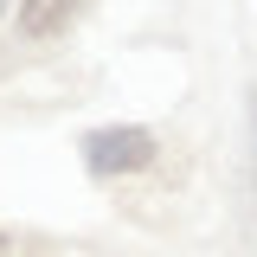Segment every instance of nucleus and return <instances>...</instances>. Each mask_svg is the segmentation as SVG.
Instances as JSON below:
<instances>
[{
    "mask_svg": "<svg viewBox=\"0 0 257 257\" xmlns=\"http://www.w3.org/2000/svg\"><path fill=\"white\" fill-rule=\"evenodd\" d=\"M84 161H90V174H142L155 161V135L148 128H96V135H84Z\"/></svg>",
    "mask_w": 257,
    "mask_h": 257,
    "instance_id": "nucleus-1",
    "label": "nucleus"
},
{
    "mask_svg": "<svg viewBox=\"0 0 257 257\" xmlns=\"http://www.w3.org/2000/svg\"><path fill=\"white\" fill-rule=\"evenodd\" d=\"M77 7L84 0H20V32L26 39H52V32H64L77 20Z\"/></svg>",
    "mask_w": 257,
    "mask_h": 257,
    "instance_id": "nucleus-2",
    "label": "nucleus"
},
{
    "mask_svg": "<svg viewBox=\"0 0 257 257\" xmlns=\"http://www.w3.org/2000/svg\"><path fill=\"white\" fill-rule=\"evenodd\" d=\"M251 206H257V90H251Z\"/></svg>",
    "mask_w": 257,
    "mask_h": 257,
    "instance_id": "nucleus-3",
    "label": "nucleus"
},
{
    "mask_svg": "<svg viewBox=\"0 0 257 257\" xmlns=\"http://www.w3.org/2000/svg\"><path fill=\"white\" fill-rule=\"evenodd\" d=\"M0 257H26V244H20V238H7V231H0Z\"/></svg>",
    "mask_w": 257,
    "mask_h": 257,
    "instance_id": "nucleus-4",
    "label": "nucleus"
},
{
    "mask_svg": "<svg viewBox=\"0 0 257 257\" xmlns=\"http://www.w3.org/2000/svg\"><path fill=\"white\" fill-rule=\"evenodd\" d=\"M0 13H7V0H0Z\"/></svg>",
    "mask_w": 257,
    "mask_h": 257,
    "instance_id": "nucleus-5",
    "label": "nucleus"
}]
</instances>
